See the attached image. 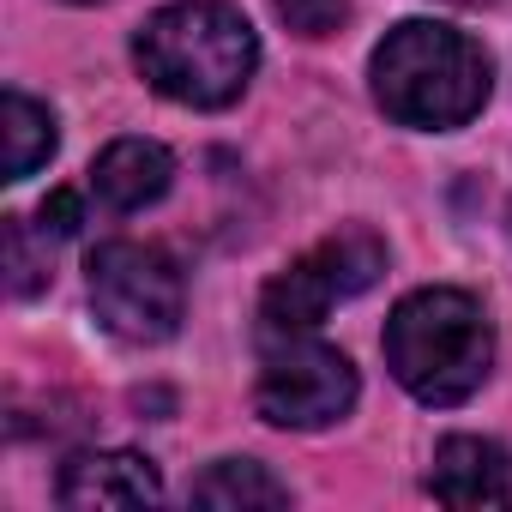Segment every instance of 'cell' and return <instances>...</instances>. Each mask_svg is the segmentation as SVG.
Masks as SVG:
<instances>
[{
  "mask_svg": "<svg viewBox=\"0 0 512 512\" xmlns=\"http://www.w3.org/2000/svg\"><path fill=\"white\" fill-rule=\"evenodd\" d=\"M133 67L181 109H229L260 67V37L223 0H175L139 25Z\"/></svg>",
  "mask_w": 512,
  "mask_h": 512,
  "instance_id": "obj_1",
  "label": "cell"
},
{
  "mask_svg": "<svg viewBox=\"0 0 512 512\" xmlns=\"http://www.w3.org/2000/svg\"><path fill=\"white\" fill-rule=\"evenodd\" d=\"M374 103L416 133H452L488 103V55L434 19H404L368 61Z\"/></svg>",
  "mask_w": 512,
  "mask_h": 512,
  "instance_id": "obj_2",
  "label": "cell"
},
{
  "mask_svg": "<svg viewBox=\"0 0 512 512\" xmlns=\"http://www.w3.org/2000/svg\"><path fill=\"white\" fill-rule=\"evenodd\" d=\"M386 368L410 398L434 410L476 398L494 368V326L482 302L440 284L404 296L386 320Z\"/></svg>",
  "mask_w": 512,
  "mask_h": 512,
  "instance_id": "obj_3",
  "label": "cell"
},
{
  "mask_svg": "<svg viewBox=\"0 0 512 512\" xmlns=\"http://www.w3.org/2000/svg\"><path fill=\"white\" fill-rule=\"evenodd\" d=\"M386 272V241L368 229V223H350L338 235H326L320 247H308L302 260H290L266 296H260V332L278 344V338H308L338 302L374 290Z\"/></svg>",
  "mask_w": 512,
  "mask_h": 512,
  "instance_id": "obj_4",
  "label": "cell"
},
{
  "mask_svg": "<svg viewBox=\"0 0 512 512\" xmlns=\"http://www.w3.org/2000/svg\"><path fill=\"white\" fill-rule=\"evenodd\" d=\"M91 308L121 344H169L187 314L181 266L145 241H103L91 253Z\"/></svg>",
  "mask_w": 512,
  "mask_h": 512,
  "instance_id": "obj_5",
  "label": "cell"
},
{
  "mask_svg": "<svg viewBox=\"0 0 512 512\" xmlns=\"http://www.w3.org/2000/svg\"><path fill=\"white\" fill-rule=\"evenodd\" d=\"M356 392H362V380L344 350H332L320 338H278L260 368V386H253V410L272 428L314 434V428L344 422L356 410Z\"/></svg>",
  "mask_w": 512,
  "mask_h": 512,
  "instance_id": "obj_6",
  "label": "cell"
},
{
  "mask_svg": "<svg viewBox=\"0 0 512 512\" xmlns=\"http://www.w3.org/2000/svg\"><path fill=\"white\" fill-rule=\"evenodd\" d=\"M428 494L446 506H512V452L482 434H452L434 446Z\"/></svg>",
  "mask_w": 512,
  "mask_h": 512,
  "instance_id": "obj_7",
  "label": "cell"
},
{
  "mask_svg": "<svg viewBox=\"0 0 512 512\" xmlns=\"http://www.w3.org/2000/svg\"><path fill=\"white\" fill-rule=\"evenodd\" d=\"M55 494H61V506H79V512H91V506H157L163 476L139 452H79V458H67Z\"/></svg>",
  "mask_w": 512,
  "mask_h": 512,
  "instance_id": "obj_8",
  "label": "cell"
},
{
  "mask_svg": "<svg viewBox=\"0 0 512 512\" xmlns=\"http://www.w3.org/2000/svg\"><path fill=\"white\" fill-rule=\"evenodd\" d=\"M169 181H175V157L157 145V139H115V145H103L97 151V163H91V193H97V205H109V211H145V205H157L163 193H169Z\"/></svg>",
  "mask_w": 512,
  "mask_h": 512,
  "instance_id": "obj_9",
  "label": "cell"
},
{
  "mask_svg": "<svg viewBox=\"0 0 512 512\" xmlns=\"http://www.w3.org/2000/svg\"><path fill=\"white\" fill-rule=\"evenodd\" d=\"M61 145V127L49 115V103L25 97V91H7L0 97V169H7V181H25L37 175Z\"/></svg>",
  "mask_w": 512,
  "mask_h": 512,
  "instance_id": "obj_10",
  "label": "cell"
},
{
  "mask_svg": "<svg viewBox=\"0 0 512 512\" xmlns=\"http://www.w3.org/2000/svg\"><path fill=\"white\" fill-rule=\"evenodd\" d=\"M193 506L211 512H278L290 506V488L253 458H217L199 482H193Z\"/></svg>",
  "mask_w": 512,
  "mask_h": 512,
  "instance_id": "obj_11",
  "label": "cell"
},
{
  "mask_svg": "<svg viewBox=\"0 0 512 512\" xmlns=\"http://www.w3.org/2000/svg\"><path fill=\"white\" fill-rule=\"evenodd\" d=\"M272 13L296 31V37H332L350 19V0H272Z\"/></svg>",
  "mask_w": 512,
  "mask_h": 512,
  "instance_id": "obj_12",
  "label": "cell"
},
{
  "mask_svg": "<svg viewBox=\"0 0 512 512\" xmlns=\"http://www.w3.org/2000/svg\"><path fill=\"white\" fill-rule=\"evenodd\" d=\"M7 284H13V296H37L43 284H49V260H37L31 253V229H25V217H7Z\"/></svg>",
  "mask_w": 512,
  "mask_h": 512,
  "instance_id": "obj_13",
  "label": "cell"
},
{
  "mask_svg": "<svg viewBox=\"0 0 512 512\" xmlns=\"http://www.w3.org/2000/svg\"><path fill=\"white\" fill-rule=\"evenodd\" d=\"M79 223H85V199L79 193H67V187H55L49 199H43V235H79Z\"/></svg>",
  "mask_w": 512,
  "mask_h": 512,
  "instance_id": "obj_14",
  "label": "cell"
},
{
  "mask_svg": "<svg viewBox=\"0 0 512 512\" xmlns=\"http://www.w3.org/2000/svg\"><path fill=\"white\" fill-rule=\"evenodd\" d=\"M452 7H488V0H452Z\"/></svg>",
  "mask_w": 512,
  "mask_h": 512,
  "instance_id": "obj_15",
  "label": "cell"
},
{
  "mask_svg": "<svg viewBox=\"0 0 512 512\" xmlns=\"http://www.w3.org/2000/svg\"><path fill=\"white\" fill-rule=\"evenodd\" d=\"M73 7H97V0H73Z\"/></svg>",
  "mask_w": 512,
  "mask_h": 512,
  "instance_id": "obj_16",
  "label": "cell"
}]
</instances>
